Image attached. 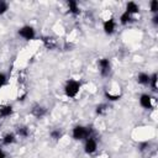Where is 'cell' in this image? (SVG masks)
Returning a JSON list of instances; mask_svg holds the SVG:
<instances>
[{
	"label": "cell",
	"mask_w": 158,
	"mask_h": 158,
	"mask_svg": "<svg viewBox=\"0 0 158 158\" xmlns=\"http://www.w3.org/2000/svg\"><path fill=\"white\" fill-rule=\"evenodd\" d=\"M91 132H93V128L89 126H77L73 130V138L78 141L86 139L91 136Z\"/></svg>",
	"instance_id": "6da1fadb"
},
{
	"label": "cell",
	"mask_w": 158,
	"mask_h": 158,
	"mask_svg": "<svg viewBox=\"0 0 158 158\" xmlns=\"http://www.w3.org/2000/svg\"><path fill=\"white\" fill-rule=\"evenodd\" d=\"M80 89V83L77 81V80H68L67 84H65V88H64V91H65V95L68 98H75L78 91Z\"/></svg>",
	"instance_id": "7a4b0ae2"
},
{
	"label": "cell",
	"mask_w": 158,
	"mask_h": 158,
	"mask_svg": "<svg viewBox=\"0 0 158 158\" xmlns=\"http://www.w3.org/2000/svg\"><path fill=\"white\" fill-rule=\"evenodd\" d=\"M19 35H20L22 38L30 41V40H33V38H35V30H33L31 26H23L22 28L19 30Z\"/></svg>",
	"instance_id": "3957f363"
},
{
	"label": "cell",
	"mask_w": 158,
	"mask_h": 158,
	"mask_svg": "<svg viewBox=\"0 0 158 158\" xmlns=\"http://www.w3.org/2000/svg\"><path fill=\"white\" fill-rule=\"evenodd\" d=\"M99 67H100V73H101V75L106 77V75L110 73L111 65H110V60H109L107 58H101V59H99Z\"/></svg>",
	"instance_id": "277c9868"
},
{
	"label": "cell",
	"mask_w": 158,
	"mask_h": 158,
	"mask_svg": "<svg viewBox=\"0 0 158 158\" xmlns=\"http://www.w3.org/2000/svg\"><path fill=\"white\" fill-rule=\"evenodd\" d=\"M96 147H98V143H96V139L90 136L89 138H86V142H85V152L88 154H91L96 151Z\"/></svg>",
	"instance_id": "5b68a950"
},
{
	"label": "cell",
	"mask_w": 158,
	"mask_h": 158,
	"mask_svg": "<svg viewBox=\"0 0 158 158\" xmlns=\"http://www.w3.org/2000/svg\"><path fill=\"white\" fill-rule=\"evenodd\" d=\"M139 104L144 109H152V98L148 94H142L139 98Z\"/></svg>",
	"instance_id": "8992f818"
},
{
	"label": "cell",
	"mask_w": 158,
	"mask_h": 158,
	"mask_svg": "<svg viewBox=\"0 0 158 158\" xmlns=\"http://www.w3.org/2000/svg\"><path fill=\"white\" fill-rule=\"evenodd\" d=\"M104 31H105V33H107V35L114 33V31H115V21H114V19L106 20V21L104 22Z\"/></svg>",
	"instance_id": "52a82bcc"
},
{
	"label": "cell",
	"mask_w": 158,
	"mask_h": 158,
	"mask_svg": "<svg viewBox=\"0 0 158 158\" xmlns=\"http://www.w3.org/2000/svg\"><path fill=\"white\" fill-rule=\"evenodd\" d=\"M42 41H43L44 46H46L48 49H53V48L57 47V42H56V40L52 38V37H43Z\"/></svg>",
	"instance_id": "ba28073f"
},
{
	"label": "cell",
	"mask_w": 158,
	"mask_h": 158,
	"mask_svg": "<svg viewBox=\"0 0 158 158\" xmlns=\"http://www.w3.org/2000/svg\"><path fill=\"white\" fill-rule=\"evenodd\" d=\"M126 11L128 12V14H137L138 11H139V7H138V5L136 4V2H133V1H130V2H127V5H126Z\"/></svg>",
	"instance_id": "9c48e42d"
},
{
	"label": "cell",
	"mask_w": 158,
	"mask_h": 158,
	"mask_svg": "<svg viewBox=\"0 0 158 158\" xmlns=\"http://www.w3.org/2000/svg\"><path fill=\"white\" fill-rule=\"evenodd\" d=\"M31 112H32V115H35L36 117H42V116L46 114V109H44V107H42V106L36 105V106H33V107H32Z\"/></svg>",
	"instance_id": "30bf717a"
},
{
	"label": "cell",
	"mask_w": 158,
	"mask_h": 158,
	"mask_svg": "<svg viewBox=\"0 0 158 158\" xmlns=\"http://www.w3.org/2000/svg\"><path fill=\"white\" fill-rule=\"evenodd\" d=\"M68 6H69V11H70L73 15H78V14L80 12L77 1H74V0H69V1H68Z\"/></svg>",
	"instance_id": "8fae6325"
},
{
	"label": "cell",
	"mask_w": 158,
	"mask_h": 158,
	"mask_svg": "<svg viewBox=\"0 0 158 158\" xmlns=\"http://www.w3.org/2000/svg\"><path fill=\"white\" fill-rule=\"evenodd\" d=\"M12 114V107L10 105H5L0 107V116L1 117H7Z\"/></svg>",
	"instance_id": "7c38bea8"
},
{
	"label": "cell",
	"mask_w": 158,
	"mask_h": 158,
	"mask_svg": "<svg viewBox=\"0 0 158 158\" xmlns=\"http://www.w3.org/2000/svg\"><path fill=\"white\" fill-rule=\"evenodd\" d=\"M149 75L148 74H146V73H139L138 74V77H137V81L139 83V84H143V85H147V84H149Z\"/></svg>",
	"instance_id": "4fadbf2b"
},
{
	"label": "cell",
	"mask_w": 158,
	"mask_h": 158,
	"mask_svg": "<svg viewBox=\"0 0 158 158\" xmlns=\"http://www.w3.org/2000/svg\"><path fill=\"white\" fill-rule=\"evenodd\" d=\"M132 20H133V19H132L131 14H128L127 11H125V12L121 15V17H120V21H121L122 25H126V23H128V22L132 21Z\"/></svg>",
	"instance_id": "5bb4252c"
},
{
	"label": "cell",
	"mask_w": 158,
	"mask_h": 158,
	"mask_svg": "<svg viewBox=\"0 0 158 158\" xmlns=\"http://www.w3.org/2000/svg\"><path fill=\"white\" fill-rule=\"evenodd\" d=\"M2 142H4V144H11V143H14L15 142V135L14 133L5 135L4 138H2Z\"/></svg>",
	"instance_id": "9a60e30c"
},
{
	"label": "cell",
	"mask_w": 158,
	"mask_h": 158,
	"mask_svg": "<svg viewBox=\"0 0 158 158\" xmlns=\"http://www.w3.org/2000/svg\"><path fill=\"white\" fill-rule=\"evenodd\" d=\"M149 84L152 86V90L153 91H157V74L156 73L149 78Z\"/></svg>",
	"instance_id": "2e32d148"
},
{
	"label": "cell",
	"mask_w": 158,
	"mask_h": 158,
	"mask_svg": "<svg viewBox=\"0 0 158 158\" xmlns=\"http://www.w3.org/2000/svg\"><path fill=\"white\" fill-rule=\"evenodd\" d=\"M17 133L22 137H27L28 136V128L26 126H22V127H19L17 128Z\"/></svg>",
	"instance_id": "e0dca14e"
},
{
	"label": "cell",
	"mask_w": 158,
	"mask_h": 158,
	"mask_svg": "<svg viewBox=\"0 0 158 158\" xmlns=\"http://www.w3.org/2000/svg\"><path fill=\"white\" fill-rule=\"evenodd\" d=\"M51 137L57 141V139H59V138L62 137V132H60L59 130H53V131L51 132Z\"/></svg>",
	"instance_id": "ac0fdd59"
},
{
	"label": "cell",
	"mask_w": 158,
	"mask_h": 158,
	"mask_svg": "<svg viewBox=\"0 0 158 158\" xmlns=\"http://www.w3.org/2000/svg\"><path fill=\"white\" fill-rule=\"evenodd\" d=\"M106 105L105 104H101V105H98L96 106V114H99V115H101V114H104L105 111H106Z\"/></svg>",
	"instance_id": "d6986e66"
},
{
	"label": "cell",
	"mask_w": 158,
	"mask_h": 158,
	"mask_svg": "<svg viewBox=\"0 0 158 158\" xmlns=\"http://www.w3.org/2000/svg\"><path fill=\"white\" fill-rule=\"evenodd\" d=\"M7 4L5 2V1H2V0H0V15H2V14H5L6 12V10H7Z\"/></svg>",
	"instance_id": "ffe728a7"
},
{
	"label": "cell",
	"mask_w": 158,
	"mask_h": 158,
	"mask_svg": "<svg viewBox=\"0 0 158 158\" xmlns=\"http://www.w3.org/2000/svg\"><path fill=\"white\" fill-rule=\"evenodd\" d=\"M105 96L109 99V100H112V101H115V100H118L120 99V95H111L110 93H105Z\"/></svg>",
	"instance_id": "44dd1931"
},
{
	"label": "cell",
	"mask_w": 158,
	"mask_h": 158,
	"mask_svg": "<svg viewBox=\"0 0 158 158\" xmlns=\"http://www.w3.org/2000/svg\"><path fill=\"white\" fill-rule=\"evenodd\" d=\"M151 10H152V12H157L158 11V2H157V0H153L151 2Z\"/></svg>",
	"instance_id": "7402d4cb"
},
{
	"label": "cell",
	"mask_w": 158,
	"mask_h": 158,
	"mask_svg": "<svg viewBox=\"0 0 158 158\" xmlns=\"http://www.w3.org/2000/svg\"><path fill=\"white\" fill-rule=\"evenodd\" d=\"M5 83H6V77H5L2 73H0V88H1Z\"/></svg>",
	"instance_id": "603a6c76"
},
{
	"label": "cell",
	"mask_w": 158,
	"mask_h": 158,
	"mask_svg": "<svg viewBox=\"0 0 158 158\" xmlns=\"http://www.w3.org/2000/svg\"><path fill=\"white\" fill-rule=\"evenodd\" d=\"M153 23H154V25H157V23H158V16H157V15L153 17Z\"/></svg>",
	"instance_id": "cb8c5ba5"
},
{
	"label": "cell",
	"mask_w": 158,
	"mask_h": 158,
	"mask_svg": "<svg viewBox=\"0 0 158 158\" xmlns=\"http://www.w3.org/2000/svg\"><path fill=\"white\" fill-rule=\"evenodd\" d=\"M0 158H5V153L1 149H0Z\"/></svg>",
	"instance_id": "d4e9b609"
}]
</instances>
